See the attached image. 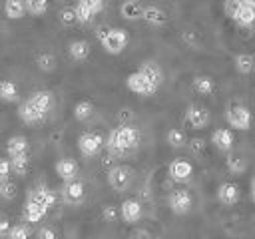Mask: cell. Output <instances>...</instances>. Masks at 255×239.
Returning <instances> with one entry per match:
<instances>
[{"label": "cell", "mask_w": 255, "mask_h": 239, "mask_svg": "<svg viewBox=\"0 0 255 239\" xmlns=\"http://www.w3.org/2000/svg\"><path fill=\"white\" fill-rule=\"evenodd\" d=\"M191 88H193L197 94L207 96V94H211V92L215 90V82H213V78H209V76H195Z\"/></svg>", "instance_id": "obj_24"}, {"label": "cell", "mask_w": 255, "mask_h": 239, "mask_svg": "<svg viewBox=\"0 0 255 239\" xmlns=\"http://www.w3.org/2000/svg\"><path fill=\"white\" fill-rule=\"evenodd\" d=\"M169 175H171V179H175V181H187V179L193 175V165H191L187 159L177 157V159H173V161L169 163Z\"/></svg>", "instance_id": "obj_15"}, {"label": "cell", "mask_w": 255, "mask_h": 239, "mask_svg": "<svg viewBox=\"0 0 255 239\" xmlns=\"http://www.w3.org/2000/svg\"><path fill=\"white\" fill-rule=\"evenodd\" d=\"M52 106H54V96H52V92H48V90H38V92H34L26 102L20 104L18 116H20V120H22L24 123H38V121H42V120L48 116V112L52 110Z\"/></svg>", "instance_id": "obj_1"}, {"label": "cell", "mask_w": 255, "mask_h": 239, "mask_svg": "<svg viewBox=\"0 0 255 239\" xmlns=\"http://www.w3.org/2000/svg\"><path fill=\"white\" fill-rule=\"evenodd\" d=\"M38 68L44 70V72H52V70L56 68V58H54V54L42 52V54L38 56Z\"/></svg>", "instance_id": "obj_32"}, {"label": "cell", "mask_w": 255, "mask_h": 239, "mask_svg": "<svg viewBox=\"0 0 255 239\" xmlns=\"http://www.w3.org/2000/svg\"><path fill=\"white\" fill-rule=\"evenodd\" d=\"M10 239H30V227L28 225H24V223H18V225H14V227H10Z\"/></svg>", "instance_id": "obj_34"}, {"label": "cell", "mask_w": 255, "mask_h": 239, "mask_svg": "<svg viewBox=\"0 0 255 239\" xmlns=\"http://www.w3.org/2000/svg\"><path fill=\"white\" fill-rule=\"evenodd\" d=\"M28 139L24 135H12L8 141H6V151L10 157L14 155H22V153H28Z\"/></svg>", "instance_id": "obj_20"}, {"label": "cell", "mask_w": 255, "mask_h": 239, "mask_svg": "<svg viewBox=\"0 0 255 239\" xmlns=\"http://www.w3.org/2000/svg\"><path fill=\"white\" fill-rule=\"evenodd\" d=\"M249 191H251V199H253V203H255V175L251 177V185H249Z\"/></svg>", "instance_id": "obj_44"}, {"label": "cell", "mask_w": 255, "mask_h": 239, "mask_svg": "<svg viewBox=\"0 0 255 239\" xmlns=\"http://www.w3.org/2000/svg\"><path fill=\"white\" fill-rule=\"evenodd\" d=\"M245 167H247V163L243 161V157H237V155L227 157V169H229L231 173H243Z\"/></svg>", "instance_id": "obj_35"}, {"label": "cell", "mask_w": 255, "mask_h": 239, "mask_svg": "<svg viewBox=\"0 0 255 239\" xmlns=\"http://www.w3.org/2000/svg\"><path fill=\"white\" fill-rule=\"evenodd\" d=\"M78 2L86 4V6L92 10V14L96 16L98 12H102V8H104V2H106V0H78Z\"/></svg>", "instance_id": "obj_38"}, {"label": "cell", "mask_w": 255, "mask_h": 239, "mask_svg": "<svg viewBox=\"0 0 255 239\" xmlns=\"http://www.w3.org/2000/svg\"><path fill=\"white\" fill-rule=\"evenodd\" d=\"M211 143L219 151H229L233 147V143H235V135H233V131L229 127H217L211 133Z\"/></svg>", "instance_id": "obj_14"}, {"label": "cell", "mask_w": 255, "mask_h": 239, "mask_svg": "<svg viewBox=\"0 0 255 239\" xmlns=\"http://www.w3.org/2000/svg\"><path fill=\"white\" fill-rule=\"evenodd\" d=\"M86 195V187L80 179H72V181H64V187H62V197L64 201L68 203H80Z\"/></svg>", "instance_id": "obj_12"}, {"label": "cell", "mask_w": 255, "mask_h": 239, "mask_svg": "<svg viewBox=\"0 0 255 239\" xmlns=\"http://www.w3.org/2000/svg\"><path fill=\"white\" fill-rule=\"evenodd\" d=\"M38 239H58V233L52 227H40L38 229Z\"/></svg>", "instance_id": "obj_40"}, {"label": "cell", "mask_w": 255, "mask_h": 239, "mask_svg": "<svg viewBox=\"0 0 255 239\" xmlns=\"http://www.w3.org/2000/svg\"><path fill=\"white\" fill-rule=\"evenodd\" d=\"M126 86L128 90H131L133 94H139V96H153L157 92L159 86H155L141 70H135L131 72L128 78H126Z\"/></svg>", "instance_id": "obj_5"}, {"label": "cell", "mask_w": 255, "mask_h": 239, "mask_svg": "<svg viewBox=\"0 0 255 239\" xmlns=\"http://www.w3.org/2000/svg\"><path fill=\"white\" fill-rule=\"evenodd\" d=\"M90 52H92V48H90V44H88L86 40H74V42L68 46V54H70L76 62H84V60L90 56Z\"/></svg>", "instance_id": "obj_21"}, {"label": "cell", "mask_w": 255, "mask_h": 239, "mask_svg": "<svg viewBox=\"0 0 255 239\" xmlns=\"http://www.w3.org/2000/svg\"><path fill=\"white\" fill-rule=\"evenodd\" d=\"M131 177H133V173L128 165H116L108 171V183L116 191H126L131 183Z\"/></svg>", "instance_id": "obj_9"}, {"label": "cell", "mask_w": 255, "mask_h": 239, "mask_svg": "<svg viewBox=\"0 0 255 239\" xmlns=\"http://www.w3.org/2000/svg\"><path fill=\"white\" fill-rule=\"evenodd\" d=\"M189 147H191V151H193V153H199V151H203L205 141H203V139H199V137H195V139H191V141H189Z\"/></svg>", "instance_id": "obj_42"}, {"label": "cell", "mask_w": 255, "mask_h": 239, "mask_svg": "<svg viewBox=\"0 0 255 239\" xmlns=\"http://www.w3.org/2000/svg\"><path fill=\"white\" fill-rule=\"evenodd\" d=\"M137 145H139V129L131 125H120L112 129L106 141V147L112 153H126V151L135 149Z\"/></svg>", "instance_id": "obj_2"}, {"label": "cell", "mask_w": 255, "mask_h": 239, "mask_svg": "<svg viewBox=\"0 0 255 239\" xmlns=\"http://www.w3.org/2000/svg\"><path fill=\"white\" fill-rule=\"evenodd\" d=\"M18 98V86L12 80H0V100L14 102Z\"/></svg>", "instance_id": "obj_28"}, {"label": "cell", "mask_w": 255, "mask_h": 239, "mask_svg": "<svg viewBox=\"0 0 255 239\" xmlns=\"http://www.w3.org/2000/svg\"><path fill=\"white\" fill-rule=\"evenodd\" d=\"M60 22L62 24H74L76 22V10L74 8H64L60 12Z\"/></svg>", "instance_id": "obj_37"}, {"label": "cell", "mask_w": 255, "mask_h": 239, "mask_svg": "<svg viewBox=\"0 0 255 239\" xmlns=\"http://www.w3.org/2000/svg\"><path fill=\"white\" fill-rule=\"evenodd\" d=\"M102 215H104V219H106V221H116V217L120 215V211H118L114 205H106V207H104V211H102Z\"/></svg>", "instance_id": "obj_41"}, {"label": "cell", "mask_w": 255, "mask_h": 239, "mask_svg": "<svg viewBox=\"0 0 255 239\" xmlns=\"http://www.w3.org/2000/svg\"><path fill=\"white\" fill-rule=\"evenodd\" d=\"M239 197H241V191H239V185L237 183H233V181H223L219 187H217V199H219V203H223V205H235L237 201H239Z\"/></svg>", "instance_id": "obj_11"}, {"label": "cell", "mask_w": 255, "mask_h": 239, "mask_svg": "<svg viewBox=\"0 0 255 239\" xmlns=\"http://www.w3.org/2000/svg\"><path fill=\"white\" fill-rule=\"evenodd\" d=\"M104 147V137L98 131H84L78 137V149L84 157H94Z\"/></svg>", "instance_id": "obj_7"}, {"label": "cell", "mask_w": 255, "mask_h": 239, "mask_svg": "<svg viewBox=\"0 0 255 239\" xmlns=\"http://www.w3.org/2000/svg\"><path fill=\"white\" fill-rule=\"evenodd\" d=\"M141 18L147 22V24H153V26H161L167 22V14L159 8V6H145L141 10Z\"/></svg>", "instance_id": "obj_19"}, {"label": "cell", "mask_w": 255, "mask_h": 239, "mask_svg": "<svg viewBox=\"0 0 255 239\" xmlns=\"http://www.w3.org/2000/svg\"><path fill=\"white\" fill-rule=\"evenodd\" d=\"M235 68L239 74H249L255 70V58L251 54H237L235 56Z\"/></svg>", "instance_id": "obj_27"}, {"label": "cell", "mask_w": 255, "mask_h": 239, "mask_svg": "<svg viewBox=\"0 0 255 239\" xmlns=\"http://www.w3.org/2000/svg\"><path fill=\"white\" fill-rule=\"evenodd\" d=\"M225 12L231 16L239 26H251L255 24V10L243 4L241 0H227L225 2Z\"/></svg>", "instance_id": "obj_4"}, {"label": "cell", "mask_w": 255, "mask_h": 239, "mask_svg": "<svg viewBox=\"0 0 255 239\" xmlns=\"http://www.w3.org/2000/svg\"><path fill=\"white\" fill-rule=\"evenodd\" d=\"M120 217L126 223H135L141 219V203L137 199H124L120 205Z\"/></svg>", "instance_id": "obj_13"}, {"label": "cell", "mask_w": 255, "mask_h": 239, "mask_svg": "<svg viewBox=\"0 0 255 239\" xmlns=\"http://www.w3.org/2000/svg\"><path fill=\"white\" fill-rule=\"evenodd\" d=\"M46 213H48V209H46L44 205H40V203H36V201H32V199L26 201L24 219H26L28 223H38V221H42Z\"/></svg>", "instance_id": "obj_18"}, {"label": "cell", "mask_w": 255, "mask_h": 239, "mask_svg": "<svg viewBox=\"0 0 255 239\" xmlns=\"http://www.w3.org/2000/svg\"><path fill=\"white\" fill-rule=\"evenodd\" d=\"M10 167H12V171H14V173L24 175V173L28 171V167H30V157H28V153H22V155H14V157H10Z\"/></svg>", "instance_id": "obj_29"}, {"label": "cell", "mask_w": 255, "mask_h": 239, "mask_svg": "<svg viewBox=\"0 0 255 239\" xmlns=\"http://www.w3.org/2000/svg\"><path fill=\"white\" fill-rule=\"evenodd\" d=\"M100 44L108 54H122L129 42V36L124 28H106L98 32Z\"/></svg>", "instance_id": "obj_3"}, {"label": "cell", "mask_w": 255, "mask_h": 239, "mask_svg": "<svg viewBox=\"0 0 255 239\" xmlns=\"http://www.w3.org/2000/svg\"><path fill=\"white\" fill-rule=\"evenodd\" d=\"M225 120L235 129H249L253 123V116H251L249 108H245L241 104H231L225 112Z\"/></svg>", "instance_id": "obj_6"}, {"label": "cell", "mask_w": 255, "mask_h": 239, "mask_svg": "<svg viewBox=\"0 0 255 239\" xmlns=\"http://www.w3.org/2000/svg\"><path fill=\"white\" fill-rule=\"evenodd\" d=\"M0 239H2V235H0Z\"/></svg>", "instance_id": "obj_46"}, {"label": "cell", "mask_w": 255, "mask_h": 239, "mask_svg": "<svg viewBox=\"0 0 255 239\" xmlns=\"http://www.w3.org/2000/svg\"><path fill=\"white\" fill-rule=\"evenodd\" d=\"M241 2H243V4H247L249 8H253V10H255V0H241Z\"/></svg>", "instance_id": "obj_45"}, {"label": "cell", "mask_w": 255, "mask_h": 239, "mask_svg": "<svg viewBox=\"0 0 255 239\" xmlns=\"http://www.w3.org/2000/svg\"><path fill=\"white\" fill-rule=\"evenodd\" d=\"M8 231H10V221L6 217H0V235H4Z\"/></svg>", "instance_id": "obj_43"}, {"label": "cell", "mask_w": 255, "mask_h": 239, "mask_svg": "<svg viewBox=\"0 0 255 239\" xmlns=\"http://www.w3.org/2000/svg\"><path fill=\"white\" fill-rule=\"evenodd\" d=\"M76 22H82V24H88L92 18H94V14H92V10L86 6V4H82V2H78L76 4Z\"/></svg>", "instance_id": "obj_33"}, {"label": "cell", "mask_w": 255, "mask_h": 239, "mask_svg": "<svg viewBox=\"0 0 255 239\" xmlns=\"http://www.w3.org/2000/svg\"><path fill=\"white\" fill-rule=\"evenodd\" d=\"M139 70H141L155 86H161V82H163V72H161V68H159L155 62H143V64L139 66Z\"/></svg>", "instance_id": "obj_23"}, {"label": "cell", "mask_w": 255, "mask_h": 239, "mask_svg": "<svg viewBox=\"0 0 255 239\" xmlns=\"http://www.w3.org/2000/svg\"><path fill=\"white\" fill-rule=\"evenodd\" d=\"M165 139H167V143H169L171 147H181V145H185V141H187L185 131L179 129V127H171V129L167 131Z\"/></svg>", "instance_id": "obj_30"}, {"label": "cell", "mask_w": 255, "mask_h": 239, "mask_svg": "<svg viewBox=\"0 0 255 239\" xmlns=\"http://www.w3.org/2000/svg\"><path fill=\"white\" fill-rule=\"evenodd\" d=\"M0 197L4 199H14L16 197V183H12L10 179L0 183Z\"/></svg>", "instance_id": "obj_36"}, {"label": "cell", "mask_w": 255, "mask_h": 239, "mask_svg": "<svg viewBox=\"0 0 255 239\" xmlns=\"http://www.w3.org/2000/svg\"><path fill=\"white\" fill-rule=\"evenodd\" d=\"M92 114H94V104H92L90 100H80V102L74 106V118H76L78 121L90 120Z\"/></svg>", "instance_id": "obj_25"}, {"label": "cell", "mask_w": 255, "mask_h": 239, "mask_svg": "<svg viewBox=\"0 0 255 239\" xmlns=\"http://www.w3.org/2000/svg\"><path fill=\"white\" fill-rule=\"evenodd\" d=\"M26 12V4L24 0H6L4 2V14L10 18V20H18L22 18Z\"/></svg>", "instance_id": "obj_22"}, {"label": "cell", "mask_w": 255, "mask_h": 239, "mask_svg": "<svg viewBox=\"0 0 255 239\" xmlns=\"http://www.w3.org/2000/svg\"><path fill=\"white\" fill-rule=\"evenodd\" d=\"M141 6H139V2L137 0H126L124 4H122V8H120V12H122V16L124 18H128V20H135V18H141Z\"/></svg>", "instance_id": "obj_26"}, {"label": "cell", "mask_w": 255, "mask_h": 239, "mask_svg": "<svg viewBox=\"0 0 255 239\" xmlns=\"http://www.w3.org/2000/svg\"><path fill=\"white\" fill-rule=\"evenodd\" d=\"M24 4L32 16H42L48 10V0H24Z\"/></svg>", "instance_id": "obj_31"}, {"label": "cell", "mask_w": 255, "mask_h": 239, "mask_svg": "<svg viewBox=\"0 0 255 239\" xmlns=\"http://www.w3.org/2000/svg\"><path fill=\"white\" fill-rule=\"evenodd\" d=\"M185 121L193 127V129H203L209 123V112L207 108L199 106V104H191L185 110Z\"/></svg>", "instance_id": "obj_10"}, {"label": "cell", "mask_w": 255, "mask_h": 239, "mask_svg": "<svg viewBox=\"0 0 255 239\" xmlns=\"http://www.w3.org/2000/svg\"><path fill=\"white\" fill-rule=\"evenodd\" d=\"M10 171H12V167H10V159H4V157H0V183L8 179Z\"/></svg>", "instance_id": "obj_39"}, {"label": "cell", "mask_w": 255, "mask_h": 239, "mask_svg": "<svg viewBox=\"0 0 255 239\" xmlns=\"http://www.w3.org/2000/svg\"><path fill=\"white\" fill-rule=\"evenodd\" d=\"M28 199H32V201H36V203L44 205L46 209H50V207L56 203V195H54V191H52V189H48L46 185L36 187V189L28 195Z\"/></svg>", "instance_id": "obj_16"}, {"label": "cell", "mask_w": 255, "mask_h": 239, "mask_svg": "<svg viewBox=\"0 0 255 239\" xmlns=\"http://www.w3.org/2000/svg\"><path fill=\"white\" fill-rule=\"evenodd\" d=\"M56 173H58L64 181H72V179H76V175H78V163H76L74 159H70V157H64V159H60V161L56 163Z\"/></svg>", "instance_id": "obj_17"}, {"label": "cell", "mask_w": 255, "mask_h": 239, "mask_svg": "<svg viewBox=\"0 0 255 239\" xmlns=\"http://www.w3.org/2000/svg\"><path fill=\"white\" fill-rule=\"evenodd\" d=\"M167 203H169V209H171L175 215H185V213H189L191 207H193V197H191V193H189L187 189H173V191L169 193Z\"/></svg>", "instance_id": "obj_8"}]
</instances>
